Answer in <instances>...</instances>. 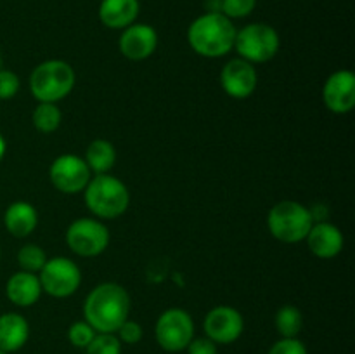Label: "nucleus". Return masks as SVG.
<instances>
[{
	"mask_svg": "<svg viewBox=\"0 0 355 354\" xmlns=\"http://www.w3.org/2000/svg\"><path fill=\"white\" fill-rule=\"evenodd\" d=\"M130 314V295L121 285H97L83 302V319L97 333H116Z\"/></svg>",
	"mask_w": 355,
	"mask_h": 354,
	"instance_id": "nucleus-1",
	"label": "nucleus"
},
{
	"mask_svg": "<svg viewBox=\"0 0 355 354\" xmlns=\"http://www.w3.org/2000/svg\"><path fill=\"white\" fill-rule=\"evenodd\" d=\"M236 26L222 12H205L187 28V42L201 58H224L234 49Z\"/></svg>",
	"mask_w": 355,
	"mask_h": 354,
	"instance_id": "nucleus-2",
	"label": "nucleus"
},
{
	"mask_svg": "<svg viewBox=\"0 0 355 354\" xmlns=\"http://www.w3.org/2000/svg\"><path fill=\"white\" fill-rule=\"evenodd\" d=\"M76 75L69 62L62 59H47L35 66L28 85L30 92L38 103H55L62 101L75 89Z\"/></svg>",
	"mask_w": 355,
	"mask_h": 354,
	"instance_id": "nucleus-3",
	"label": "nucleus"
},
{
	"mask_svg": "<svg viewBox=\"0 0 355 354\" xmlns=\"http://www.w3.org/2000/svg\"><path fill=\"white\" fill-rule=\"evenodd\" d=\"M83 200L87 208L97 219H116L127 212L130 205L128 187L118 177L111 174L92 176L83 189Z\"/></svg>",
	"mask_w": 355,
	"mask_h": 354,
	"instance_id": "nucleus-4",
	"label": "nucleus"
},
{
	"mask_svg": "<svg viewBox=\"0 0 355 354\" xmlns=\"http://www.w3.org/2000/svg\"><path fill=\"white\" fill-rule=\"evenodd\" d=\"M314 219L305 205L293 200H283L274 205L267 215L269 233L281 243H300L307 238Z\"/></svg>",
	"mask_w": 355,
	"mask_h": 354,
	"instance_id": "nucleus-5",
	"label": "nucleus"
},
{
	"mask_svg": "<svg viewBox=\"0 0 355 354\" xmlns=\"http://www.w3.org/2000/svg\"><path fill=\"white\" fill-rule=\"evenodd\" d=\"M279 47V35L267 23H250L236 31V52L239 58L252 65H262L274 59Z\"/></svg>",
	"mask_w": 355,
	"mask_h": 354,
	"instance_id": "nucleus-6",
	"label": "nucleus"
},
{
	"mask_svg": "<svg viewBox=\"0 0 355 354\" xmlns=\"http://www.w3.org/2000/svg\"><path fill=\"white\" fill-rule=\"evenodd\" d=\"M194 337L193 316L180 307H170L158 316L155 325V339L166 353L186 351Z\"/></svg>",
	"mask_w": 355,
	"mask_h": 354,
	"instance_id": "nucleus-7",
	"label": "nucleus"
},
{
	"mask_svg": "<svg viewBox=\"0 0 355 354\" xmlns=\"http://www.w3.org/2000/svg\"><path fill=\"white\" fill-rule=\"evenodd\" d=\"M38 280L44 294L54 298H66L82 285V271L68 257H52L38 273Z\"/></svg>",
	"mask_w": 355,
	"mask_h": 354,
	"instance_id": "nucleus-8",
	"label": "nucleus"
},
{
	"mask_svg": "<svg viewBox=\"0 0 355 354\" xmlns=\"http://www.w3.org/2000/svg\"><path fill=\"white\" fill-rule=\"evenodd\" d=\"M66 243L76 255L97 257L110 245V229L99 219H76L68 226Z\"/></svg>",
	"mask_w": 355,
	"mask_h": 354,
	"instance_id": "nucleus-9",
	"label": "nucleus"
},
{
	"mask_svg": "<svg viewBox=\"0 0 355 354\" xmlns=\"http://www.w3.org/2000/svg\"><path fill=\"white\" fill-rule=\"evenodd\" d=\"M49 179H51L52 186L61 193L78 194L83 193L89 180L92 179V172L82 156L66 153V155L58 156L51 163Z\"/></svg>",
	"mask_w": 355,
	"mask_h": 354,
	"instance_id": "nucleus-10",
	"label": "nucleus"
},
{
	"mask_svg": "<svg viewBox=\"0 0 355 354\" xmlns=\"http://www.w3.org/2000/svg\"><path fill=\"white\" fill-rule=\"evenodd\" d=\"M205 335L215 344H227L236 342L245 332V319L243 314L236 307L231 305H217L210 309L205 316L203 321Z\"/></svg>",
	"mask_w": 355,
	"mask_h": 354,
	"instance_id": "nucleus-11",
	"label": "nucleus"
},
{
	"mask_svg": "<svg viewBox=\"0 0 355 354\" xmlns=\"http://www.w3.org/2000/svg\"><path fill=\"white\" fill-rule=\"evenodd\" d=\"M220 85L232 99H248L259 87V73L255 65L241 58L231 59L220 71Z\"/></svg>",
	"mask_w": 355,
	"mask_h": 354,
	"instance_id": "nucleus-12",
	"label": "nucleus"
},
{
	"mask_svg": "<svg viewBox=\"0 0 355 354\" xmlns=\"http://www.w3.org/2000/svg\"><path fill=\"white\" fill-rule=\"evenodd\" d=\"M322 103L331 113L347 115L355 108V75L350 69H338L322 85Z\"/></svg>",
	"mask_w": 355,
	"mask_h": 354,
	"instance_id": "nucleus-13",
	"label": "nucleus"
},
{
	"mask_svg": "<svg viewBox=\"0 0 355 354\" xmlns=\"http://www.w3.org/2000/svg\"><path fill=\"white\" fill-rule=\"evenodd\" d=\"M118 47L130 61H144L155 54L158 47V33L151 24L134 23L121 30Z\"/></svg>",
	"mask_w": 355,
	"mask_h": 354,
	"instance_id": "nucleus-14",
	"label": "nucleus"
},
{
	"mask_svg": "<svg viewBox=\"0 0 355 354\" xmlns=\"http://www.w3.org/2000/svg\"><path fill=\"white\" fill-rule=\"evenodd\" d=\"M305 242L315 257L326 260L335 259L338 253H342L343 245H345V238L338 226L328 221L314 222Z\"/></svg>",
	"mask_w": 355,
	"mask_h": 354,
	"instance_id": "nucleus-15",
	"label": "nucleus"
},
{
	"mask_svg": "<svg viewBox=\"0 0 355 354\" xmlns=\"http://www.w3.org/2000/svg\"><path fill=\"white\" fill-rule=\"evenodd\" d=\"M141 12L139 0H101L99 21L110 30H125L135 23Z\"/></svg>",
	"mask_w": 355,
	"mask_h": 354,
	"instance_id": "nucleus-16",
	"label": "nucleus"
},
{
	"mask_svg": "<svg viewBox=\"0 0 355 354\" xmlns=\"http://www.w3.org/2000/svg\"><path fill=\"white\" fill-rule=\"evenodd\" d=\"M42 294L44 292H42L38 274L17 271L7 280L6 295L17 307H31L33 304H37Z\"/></svg>",
	"mask_w": 355,
	"mask_h": 354,
	"instance_id": "nucleus-17",
	"label": "nucleus"
},
{
	"mask_svg": "<svg viewBox=\"0 0 355 354\" xmlns=\"http://www.w3.org/2000/svg\"><path fill=\"white\" fill-rule=\"evenodd\" d=\"M3 226L14 238H26L38 226L37 208L30 201H12L3 212Z\"/></svg>",
	"mask_w": 355,
	"mask_h": 354,
	"instance_id": "nucleus-18",
	"label": "nucleus"
},
{
	"mask_svg": "<svg viewBox=\"0 0 355 354\" xmlns=\"http://www.w3.org/2000/svg\"><path fill=\"white\" fill-rule=\"evenodd\" d=\"M30 339V325L19 312L0 314V349L6 353H16Z\"/></svg>",
	"mask_w": 355,
	"mask_h": 354,
	"instance_id": "nucleus-19",
	"label": "nucleus"
},
{
	"mask_svg": "<svg viewBox=\"0 0 355 354\" xmlns=\"http://www.w3.org/2000/svg\"><path fill=\"white\" fill-rule=\"evenodd\" d=\"M85 163L89 165L92 176L110 174L116 163V149L106 139H94L85 151Z\"/></svg>",
	"mask_w": 355,
	"mask_h": 354,
	"instance_id": "nucleus-20",
	"label": "nucleus"
},
{
	"mask_svg": "<svg viewBox=\"0 0 355 354\" xmlns=\"http://www.w3.org/2000/svg\"><path fill=\"white\" fill-rule=\"evenodd\" d=\"M274 325H276L277 333L283 339H295L300 335L302 328H304V316L302 311L295 305H283L277 309L276 318H274Z\"/></svg>",
	"mask_w": 355,
	"mask_h": 354,
	"instance_id": "nucleus-21",
	"label": "nucleus"
},
{
	"mask_svg": "<svg viewBox=\"0 0 355 354\" xmlns=\"http://www.w3.org/2000/svg\"><path fill=\"white\" fill-rule=\"evenodd\" d=\"M31 121L42 134H52L59 128L62 121V111L55 103H38L31 113Z\"/></svg>",
	"mask_w": 355,
	"mask_h": 354,
	"instance_id": "nucleus-22",
	"label": "nucleus"
},
{
	"mask_svg": "<svg viewBox=\"0 0 355 354\" xmlns=\"http://www.w3.org/2000/svg\"><path fill=\"white\" fill-rule=\"evenodd\" d=\"M47 259L49 257L45 250L35 243H26L17 252V264H19L21 271H26V273L38 274L47 262Z\"/></svg>",
	"mask_w": 355,
	"mask_h": 354,
	"instance_id": "nucleus-23",
	"label": "nucleus"
},
{
	"mask_svg": "<svg viewBox=\"0 0 355 354\" xmlns=\"http://www.w3.org/2000/svg\"><path fill=\"white\" fill-rule=\"evenodd\" d=\"M83 351L85 354H121V342L116 333H96Z\"/></svg>",
	"mask_w": 355,
	"mask_h": 354,
	"instance_id": "nucleus-24",
	"label": "nucleus"
},
{
	"mask_svg": "<svg viewBox=\"0 0 355 354\" xmlns=\"http://www.w3.org/2000/svg\"><path fill=\"white\" fill-rule=\"evenodd\" d=\"M257 0H220V12L229 19H243L255 10Z\"/></svg>",
	"mask_w": 355,
	"mask_h": 354,
	"instance_id": "nucleus-25",
	"label": "nucleus"
},
{
	"mask_svg": "<svg viewBox=\"0 0 355 354\" xmlns=\"http://www.w3.org/2000/svg\"><path fill=\"white\" fill-rule=\"evenodd\" d=\"M96 330L82 319V321H75L68 328V340L73 347H78V349H85L90 344V340L96 337Z\"/></svg>",
	"mask_w": 355,
	"mask_h": 354,
	"instance_id": "nucleus-26",
	"label": "nucleus"
},
{
	"mask_svg": "<svg viewBox=\"0 0 355 354\" xmlns=\"http://www.w3.org/2000/svg\"><path fill=\"white\" fill-rule=\"evenodd\" d=\"M116 337L120 339L121 344H128V346H134V344H139L144 337V330H142L141 323L134 321V319H125L121 323L120 328L116 330Z\"/></svg>",
	"mask_w": 355,
	"mask_h": 354,
	"instance_id": "nucleus-27",
	"label": "nucleus"
},
{
	"mask_svg": "<svg viewBox=\"0 0 355 354\" xmlns=\"http://www.w3.org/2000/svg\"><path fill=\"white\" fill-rule=\"evenodd\" d=\"M21 89V80L10 69H0V101H9L16 97Z\"/></svg>",
	"mask_w": 355,
	"mask_h": 354,
	"instance_id": "nucleus-28",
	"label": "nucleus"
},
{
	"mask_svg": "<svg viewBox=\"0 0 355 354\" xmlns=\"http://www.w3.org/2000/svg\"><path fill=\"white\" fill-rule=\"evenodd\" d=\"M267 354H309V351L298 337H295V339H283L281 337L277 342L270 346Z\"/></svg>",
	"mask_w": 355,
	"mask_h": 354,
	"instance_id": "nucleus-29",
	"label": "nucleus"
},
{
	"mask_svg": "<svg viewBox=\"0 0 355 354\" xmlns=\"http://www.w3.org/2000/svg\"><path fill=\"white\" fill-rule=\"evenodd\" d=\"M187 354H218L217 344L205 337H193L189 346L186 347Z\"/></svg>",
	"mask_w": 355,
	"mask_h": 354,
	"instance_id": "nucleus-30",
	"label": "nucleus"
},
{
	"mask_svg": "<svg viewBox=\"0 0 355 354\" xmlns=\"http://www.w3.org/2000/svg\"><path fill=\"white\" fill-rule=\"evenodd\" d=\"M207 12H220V0H207Z\"/></svg>",
	"mask_w": 355,
	"mask_h": 354,
	"instance_id": "nucleus-31",
	"label": "nucleus"
},
{
	"mask_svg": "<svg viewBox=\"0 0 355 354\" xmlns=\"http://www.w3.org/2000/svg\"><path fill=\"white\" fill-rule=\"evenodd\" d=\"M6 153H7V142H6V137L2 135V132H0V162L3 160Z\"/></svg>",
	"mask_w": 355,
	"mask_h": 354,
	"instance_id": "nucleus-32",
	"label": "nucleus"
},
{
	"mask_svg": "<svg viewBox=\"0 0 355 354\" xmlns=\"http://www.w3.org/2000/svg\"><path fill=\"white\" fill-rule=\"evenodd\" d=\"M0 69H2V56H0Z\"/></svg>",
	"mask_w": 355,
	"mask_h": 354,
	"instance_id": "nucleus-33",
	"label": "nucleus"
},
{
	"mask_svg": "<svg viewBox=\"0 0 355 354\" xmlns=\"http://www.w3.org/2000/svg\"><path fill=\"white\" fill-rule=\"evenodd\" d=\"M0 354H9V353H6V351H2V349H0Z\"/></svg>",
	"mask_w": 355,
	"mask_h": 354,
	"instance_id": "nucleus-34",
	"label": "nucleus"
},
{
	"mask_svg": "<svg viewBox=\"0 0 355 354\" xmlns=\"http://www.w3.org/2000/svg\"><path fill=\"white\" fill-rule=\"evenodd\" d=\"M0 257H2V250H0Z\"/></svg>",
	"mask_w": 355,
	"mask_h": 354,
	"instance_id": "nucleus-35",
	"label": "nucleus"
}]
</instances>
